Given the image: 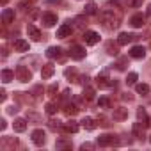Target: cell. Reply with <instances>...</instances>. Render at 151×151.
I'll use <instances>...</instances> for the list:
<instances>
[{
  "label": "cell",
  "instance_id": "cell-2",
  "mask_svg": "<svg viewBox=\"0 0 151 151\" xmlns=\"http://www.w3.org/2000/svg\"><path fill=\"white\" fill-rule=\"evenodd\" d=\"M16 78L20 80V82H23V84H27L29 80H32V73H30V69L27 68V66H23V64H20L18 68H16Z\"/></svg>",
  "mask_w": 151,
  "mask_h": 151
},
{
  "label": "cell",
  "instance_id": "cell-7",
  "mask_svg": "<svg viewBox=\"0 0 151 151\" xmlns=\"http://www.w3.org/2000/svg\"><path fill=\"white\" fill-rule=\"evenodd\" d=\"M144 124L139 121V123H133V126H132V135L135 137V139H140V140H144V137H146V133H144Z\"/></svg>",
  "mask_w": 151,
  "mask_h": 151
},
{
  "label": "cell",
  "instance_id": "cell-41",
  "mask_svg": "<svg viewBox=\"0 0 151 151\" xmlns=\"http://www.w3.org/2000/svg\"><path fill=\"white\" fill-rule=\"evenodd\" d=\"M98 105H100V107H109V105H110V101H109V98H100Z\"/></svg>",
  "mask_w": 151,
  "mask_h": 151
},
{
  "label": "cell",
  "instance_id": "cell-31",
  "mask_svg": "<svg viewBox=\"0 0 151 151\" xmlns=\"http://www.w3.org/2000/svg\"><path fill=\"white\" fill-rule=\"evenodd\" d=\"M84 100H86V101H93V100H94V89L86 87V89H84Z\"/></svg>",
  "mask_w": 151,
  "mask_h": 151
},
{
  "label": "cell",
  "instance_id": "cell-46",
  "mask_svg": "<svg viewBox=\"0 0 151 151\" xmlns=\"http://www.w3.org/2000/svg\"><path fill=\"white\" fill-rule=\"evenodd\" d=\"M0 94H2V96H0V100H2V101H6V100H7V94H6V91H4V89L0 91Z\"/></svg>",
  "mask_w": 151,
  "mask_h": 151
},
{
  "label": "cell",
  "instance_id": "cell-20",
  "mask_svg": "<svg viewBox=\"0 0 151 151\" xmlns=\"http://www.w3.org/2000/svg\"><path fill=\"white\" fill-rule=\"evenodd\" d=\"M144 55H146V48L144 46H133L130 50V57H133V59H144Z\"/></svg>",
  "mask_w": 151,
  "mask_h": 151
},
{
  "label": "cell",
  "instance_id": "cell-39",
  "mask_svg": "<svg viewBox=\"0 0 151 151\" xmlns=\"http://www.w3.org/2000/svg\"><path fill=\"white\" fill-rule=\"evenodd\" d=\"M126 62H128V59H126V57L119 59V60H117V64H116V66H117V69H121V71H123V69H126Z\"/></svg>",
  "mask_w": 151,
  "mask_h": 151
},
{
  "label": "cell",
  "instance_id": "cell-49",
  "mask_svg": "<svg viewBox=\"0 0 151 151\" xmlns=\"http://www.w3.org/2000/svg\"><path fill=\"white\" fill-rule=\"evenodd\" d=\"M2 4H7V0H2Z\"/></svg>",
  "mask_w": 151,
  "mask_h": 151
},
{
  "label": "cell",
  "instance_id": "cell-45",
  "mask_svg": "<svg viewBox=\"0 0 151 151\" xmlns=\"http://www.w3.org/2000/svg\"><path fill=\"white\" fill-rule=\"evenodd\" d=\"M7 128V123H6V119H2L0 121V130H6Z\"/></svg>",
  "mask_w": 151,
  "mask_h": 151
},
{
  "label": "cell",
  "instance_id": "cell-4",
  "mask_svg": "<svg viewBox=\"0 0 151 151\" xmlns=\"http://www.w3.org/2000/svg\"><path fill=\"white\" fill-rule=\"evenodd\" d=\"M96 86H98L100 89H107V87L116 86V82L109 78V75H107V73H101V75H98V77H96Z\"/></svg>",
  "mask_w": 151,
  "mask_h": 151
},
{
  "label": "cell",
  "instance_id": "cell-6",
  "mask_svg": "<svg viewBox=\"0 0 151 151\" xmlns=\"http://www.w3.org/2000/svg\"><path fill=\"white\" fill-rule=\"evenodd\" d=\"M84 41H86V45H96V43H100V34L98 32H94V30H86V34H84Z\"/></svg>",
  "mask_w": 151,
  "mask_h": 151
},
{
  "label": "cell",
  "instance_id": "cell-34",
  "mask_svg": "<svg viewBox=\"0 0 151 151\" xmlns=\"http://www.w3.org/2000/svg\"><path fill=\"white\" fill-rule=\"evenodd\" d=\"M110 2L119 7H132V0H110Z\"/></svg>",
  "mask_w": 151,
  "mask_h": 151
},
{
  "label": "cell",
  "instance_id": "cell-22",
  "mask_svg": "<svg viewBox=\"0 0 151 151\" xmlns=\"http://www.w3.org/2000/svg\"><path fill=\"white\" fill-rule=\"evenodd\" d=\"M27 32H29V37H30L32 41H39V39H41V32H39L37 27L29 25V27H27Z\"/></svg>",
  "mask_w": 151,
  "mask_h": 151
},
{
  "label": "cell",
  "instance_id": "cell-38",
  "mask_svg": "<svg viewBox=\"0 0 151 151\" xmlns=\"http://www.w3.org/2000/svg\"><path fill=\"white\" fill-rule=\"evenodd\" d=\"M34 2H37V0H22L18 7H20V9H25V7H30V6H32Z\"/></svg>",
  "mask_w": 151,
  "mask_h": 151
},
{
  "label": "cell",
  "instance_id": "cell-23",
  "mask_svg": "<svg viewBox=\"0 0 151 151\" xmlns=\"http://www.w3.org/2000/svg\"><path fill=\"white\" fill-rule=\"evenodd\" d=\"M137 117H139V121L144 124V126H149V119H147V114H146V109H142V107H139L137 109Z\"/></svg>",
  "mask_w": 151,
  "mask_h": 151
},
{
  "label": "cell",
  "instance_id": "cell-24",
  "mask_svg": "<svg viewBox=\"0 0 151 151\" xmlns=\"http://www.w3.org/2000/svg\"><path fill=\"white\" fill-rule=\"evenodd\" d=\"M14 71H11V69H2V82L4 84H9V82H13L14 80Z\"/></svg>",
  "mask_w": 151,
  "mask_h": 151
},
{
  "label": "cell",
  "instance_id": "cell-12",
  "mask_svg": "<svg viewBox=\"0 0 151 151\" xmlns=\"http://www.w3.org/2000/svg\"><path fill=\"white\" fill-rule=\"evenodd\" d=\"M112 117H114V121H124V119H128V109H124V107L114 109Z\"/></svg>",
  "mask_w": 151,
  "mask_h": 151
},
{
  "label": "cell",
  "instance_id": "cell-47",
  "mask_svg": "<svg viewBox=\"0 0 151 151\" xmlns=\"http://www.w3.org/2000/svg\"><path fill=\"white\" fill-rule=\"evenodd\" d=\"M16 110H18V109H16V107H9V109H7V112H9V114H14V112H16Z\"/></svg>",
  "mask_w": 151,
  "mask_h": 151
},
{
  "label": "cell",
  "instance_id": "cell-8",
  "mask_svg": "<svg viewBox=\"0 0 151 151\" xmlns=\"http://www.w3.org/2000/svg\"><path fill=\"white\" fill-rule=\"evenodd\" d=\"M0 146H2V149L9 151V149H14L18 146V139L16 137H4L2 142H0Z\"/></svg>",
  "mask_w": 151,
  "mask_h": 151
},
{
  "label": "cell",
  "instance_id": "cell-3",
  "mask_svg": "<svg viewBox=\"0 0 151 151\" xmlns=\"http://www.w3.org/2000/svg\"><path fill=\"white\" fill-rule=\"evenodd\" d=\"M98 146H101V147H107V146H117L119 144V139L117 137H114V135H110V133H103V135H100L98 137Z\"/></svg>",
  "mask_w": 151,
  "mask_h": 151
},
{
  "label": "cell",
  "instance_id": "cell-44",
  "mask_svg": "<svg viewBox=\"0 0 151 151\" xmlns=\"http://www.w3.org/2000/svg\"><path fill=\"white\" fill-rule=\"evenodd\" d=\"M121 98H123V100H128V101H132V100H133V96H132V94H130V93H128V94H126V93H124V94H123V96H121Z\"/></svg>",
  "mask_w": 151,
  "mask_h": 151
},
{
  "label": "cell",
  "instance_id": "cell-18",
  "mask_svg": "<svg viewBox=\"0 0 151 151\" xmlns=\"http://www.w3.org/2000/svg\"><path fill=\"white\" fill-rule=\"evenodd\" d=\"M78 128H80V126L75 123V121H68V123L62 124V132H66V133H77Z\"/></svg>",
  "mask_w": 151,
  "mask_h": 151
},
{
  "label": "cell",
  "instance_id": "cell-33",
  "mask_svg": "<svg viewBox=\"0 0 151 151\" xmlns=\"http://www.w3.org/2000/svg\"><path fill=\"white\" fill-rule=\"evenodd\" d=\"M48 128L55 132V130H62V124H60V121H55V119H50V121H48Z\"/></svg>",
  "mask_w": 151,
  "mask_h": 151
},
{
  "label": "cell",
  "instance_id": "cell-15",
  "mask_svg": "<svg viewBox=\"0 0 151 151\" xmlns=\"http://www.w3.org/2000/svg\"><path fill=\"white\" fill-rule=\"evenodd\" d=\"M13 20H14V9H4L2 11V23L9 25V23H13Z\"/></svg>",
  "mask_w": 151,
  "mask_h": 151
},
{
  "label": "cell",
  "instance_id": "cell-36",
  "mask_svg": "<svg viewBox=\"0 0 151 151\" xmlns=\"http://www.w3.org/2000/svg\"><path fill=\"white\" fill-rule=\"evenodd\" d=\"M45 109H46V114H50V116H53V114H57V110H59L55 103H48V105H46Z\"/></svg>",
  "mask_w": 151,
  "mask_h": 151
},
{
  "label": "cell",
  "instance_id": "cell-27",
  "mask_svg": "<svg viewBox=\"0 0 151 151\" xmlns=\"http://www.w3.org/2000/svg\"><path fill=\"white\" fill-rule=\"evenodd\" d=\"M55 147H57V149H71V140H68V139H59V140L55 142Z\"/></svg>",
  "mask_w": 151,
  "mask_h": 151
},
{
  "label": "cell",
  "instance_id": "cell-29",
  "mask_svg": "<svg viewBox=\"0 0 151 151\" xmlns=\"http://www.w3.org/2000/svg\"><path fill=\"white\" fill-rule=\"evenodd\" d=\"M64 112H66V116H75V114L78 112V107H77V105H73V103H68L66 109H64Z\"/></svg>",
  "mask_w": 151,
  "mask_h": 151
},
{
  "label": "cell",
  "instance_id": "cell-13",
  "mask_svg": "<svg viewBox=\"0 0 151 151\" xmlns=\"http://www.w3.org/2000/svg\"><path fill=\"white\" fill-rule=\"evenodd\" d=\"M71 32H73V29H71V25L69 23H62L59 29H57V37H60V39H64V37H68V36H71Z\"/></svg>",
  "mask_w": 151,
  "mask_h": 151
},
{
  "label": "cell",
  "instance_id": "cell-50",
  "mask_svg": "<svg viewBox=\"0 0 151 151\" xmlns=\"http://www.w3.org/2000/svg\"><path fill=\"white\" fill-rule=\"evenodd\" d=\"M149 142H151V137H149Z\"/></svg>",
  "mask_w": 151,
  "mask_h": 151
},
{
  "label": "cell",
  "instance_id": "cell-16",
  "mask_svg": "<svg viewBox=\"0 0 151 151\" xmlns=\"http://www.w3.org/2000/svg\"><path fill=\"white\" fill-rule=\"evenodd\" d=\"M130 25L135 27V29H140V27L144 25V14H140V13L133 14V16L130 18Z\"/></svg>",
  "mask_w": 151,
  "mask_h": 151
},
{
  "label": "cell",
  "instance_id": "cell-21",
  "mask_svg": "<svg viewBox=\"0 0 151 151\" xmlns=\"http://www.w3.org/2000/svg\"><path fill=\"white\" fill-rule=\"evenodd\" d=\"M13 128H14V132L22 133V132H25V130H27V121H25L23 117H18V119H14Z\"/></svg>",
  "mask_w": 151,
  "mask_h": 151
},
{
  "label": "cell",
  "instance_id": "cell-19",
  "mask_svg": "<svg viewBox=\"0 0 151 151\" xmlns=\"http://www.w3.org/2000/svg\"><path fill=\"white\" fill-rule=\"evenodd\" d=\"M46 57H48V59H60V57H62V50H60L59 46H50V48L46 50Z\"/></svg>",
  "mask_w": 151,
  "mask_h": 151
},
{
  "label": "cell",
  "instance_id": "cell-26",
  "mask_svg": "<svg viewBox=\"0 0 151 151\" xmlns=\"http://www.w3.org/2000/svg\"><path fill=\"white\" fill-rule=\"evenodd\" d=\"M84 13H86V14H89V16H93V14H96V13H98V6H96L94 2H89V4H86Z\"/></svg>",
  "mask_w": 151,
  "mask_h": 151
},
{
  "label": "cell",
  "instance_id": "cell-32",
  "mask_svg": "<svg viewBox=\"0 0 151 151\" xmlns=\"http://www.w3.org/2000/svg\"><path fill=\"white\" fill-rule=\"evenodd\" d=\"M137 78H139V75L135 71H132V73H128V77H126V84L133 86V84H137Z\"/></svg>",
  "mask_w": 151,
  "mask_h": 151
},
{
  "label": "cell",
  "instance_id": "cell-14",
  "mask_svg": "<svg viewBox=\"0 0 151 151\" xmlns=\"http://www.w3.org/2000/svg\"><path fill=\"white\" fill-rule=\"evenodd\" d=\"M53 71H55V66H53L52 62H48V64H43V69H41V77L46 80V78H50L52 75H53Z\"/></svg>",
  "mask_w": 151,
  "mask_h": 151
},
{
  "label": "cell",
  "instance_id": "cell-11",
  "mask_svg": "<svg viewBox=\"0 0 151 151\" xmlns=\"http://www.w3.org/2000/svg\"><path fill=\"white\" fill-rule=\"evenodd\" d=\"M32 142H34L36 146H43V144L46 142L45 132H43V130H34V132H32Z\"/></svg>",
  "mask_w": 151,
  "mask_h": 151
},
{
  "label": "cell",
  "instance_id": "cell-48",
  "mask_svg": "<svg viewBox=\"0 0 151 151\" xmlns=\"http://www.w3.org/2000/svg\"><path fill=\"white\" fill-rule=\"evenodd\" d=\"M50 4H60V0H48Z\"/></svg>",
  "mask_w": 151,
  "mask_h": 151
},
{
  "label": "cell",
  "instance_id": "cell-35",
  "mask_svg": "<svg viewBox=\"0 0 151 151\" xmlns=\"http://www.w3.org/2000/svg\"><path fill=\"white\" fill-rule=\"evenodd\" d=\"M64 75H66V78L75 80V77H77V69H75V68H68V69L64 71Z\"/></svg>",
  "mask_w": 151,
  "mask_h": 151
},
{
  "label": "cell",
  "instance_id": "cell-28",
  "mask_svg": "<svg viewBox=\"0 0 151 151\" xmlns=\"http://www.w3.org/2000/svg\"><path fill=\"white\" fill-rule=\"evenodd\" d=\"M117 46H119V45H114L112 41H109L107 46H105V48H107V53H110V55H117V53H119V48H117Z\"/></svg>",
  "mask_w": 151,
  "mask_h": 151
},
{
  "label": "cell",
  "instance_id": "cell-10",
  "mask_svg": "<svg viewBox=\"0 0 151 151\" xmlns=\"http://www.w3.org/2000/svg\"><path fill=\"white\" fill-rule=\"evenodd\" d=\"M135 39H137V36H135V34L121 32V34H119V37H117V45H119V46H124V45H128V43H132V41H135Z\"/></svg>",
  "mask_w": 151,
  "mask_h": 151
},
{
  "label": "cell",
  "instance_id": "cell-5",
  "mask_svg": "<svg viewBox=\"0 0 151 151\" xmlns=\"http://www.w3.org/2000/svg\"><path fill=\"white\" fill-rule=\"evenodd\" d=\"M69 57L75 59V60H82V59L86 57V48H82V46H78V45L71 46V50H69Z\"/></svg>",
  "mask_w": 151,
  "mask_h": 151
},
{
  "label": "cell",
  "instance_id": "cell-37",
  "mask_svg": "<svg viewBox=\"0 0 151 151\" xmlns=\"http://www.w3.org/2000/svg\"><path fill=\"white\" fill-rule=\"evenodd\" d=\"M75 23H77V27H80V29H84V27L87 25V20H86L84 16H77V18H75Z\"/></svg>",
  "mask_w": 151,
  "mask_h": 151
},
{
  "label": "cell",
  "instance_id": "cell-43",
  "mask_svg": "<svg viewBox=\"0 0 151 151\" xmlns=\"http://www.w3.org/2000/svg\"><path fill=\"white\" fill-rule=\"evenodd\" d=\"M142 2H144V0H132V7H139Z\"/></svg>",
  "mask_w": 151,
  "mask_h": 151
},
{
  "label": "cell",
  "instance_id": "cell-1",
  "mask_svg": "<svg viewBox=\"0 0 151 151\" xmlns=\"http://www.w3.org/2000/svg\"><path fill=\"white\" fill-rule=\"evenodd\" d=\"M100 20H101V23H103V27H105L107 30L117 29V27L121 25V14H119V13H116V11H112V9L103 11V13H101V16H100Z\"/></svg>",
  "mask_w": 151,
  "mask_h": 151
},
{
  "label": "cell",
  "instance_id": "cell-9",
  "mask_svg": "<svg viewBox=\"0 0 151 151\" xmlns=\"http://www.w3.org/2000/svg\"><path fill=\"white\" fill-rule=\"evenodd\" d=\"M41 22L45 23V27H53L55 23H57V14H53V13H43V16H41Z\"/></svg>",
  "mask_w": 151,
  "mask_h": 151
},
{
  "label": "cell",
  "instance_id": "cell-25",
  "mask_svg": "<svg viewBox=\"0 0 151 151\" xmlns=\"http://www.w3.org/2000/svg\"><path fill=\"white\" fill-rule=\"evenodd\" d=\"M82 126H84L86 130H89V132H91V130H94V128H96V121H94L93 117H84V119H82Z\"/></svg>",
  "mask_w": 151,
  "mask_h": 151
},
{
  "label": "cell",
  "instance_id": "cell-17",
  "mask_svg": "<svg viewBox=\"0 0 151 151\" xmlns=\"http://www.w3.org/2000/svg\"><path fill=\"white\" fill-rule=\"evenodd\" d=\"M13 46H14V50L16 52H29V41H25V39H14V43H13Z\"/></svg>",
  "mask_w": 151,
  "mask_h": 151
},
{
  "label": "cell",
  "instance_id": "cell-42",
  "mask_svg": "<svg viewBox=\"0 0 151 151\" xmlns=\"http://www.w3.org/2000/svg\"><path fill=\"white\" fill-rule=\"evenodd\" d=\"M80 149H82V151H86V149H94V144H91V142H84V144L80 146Z\"/></svg>",
  "mask_w": 151,
  "mask_h": 151
},
{
  "label": "cell",
  "instance_id": "cell-40",
  "mask_svg": "<svg viewBox=\"0 0 151 151\" xmlns=\"http://www.w3.org/2000/svg\"><path fill=\"white\" fill-rule=\"evenodd\" d=\"M57 89H59V87H57V84H52V86L48 87V91H46V93H48V96H55V94H57Z\"/></svg>",
  "mask_w": 151,
  "mask_h": 151
},
{
  "label": "cell",
  "instance_id": "cell-30",
  "mask_svg": "<svg viewBox=\"0 0 151 151\" xmlns=\"http://www.w3.org/2000/svg\"><path fill=\"white\" fill-rule=\"evenodd\" d=\"M135 91L139 94H147L149 93V86L147 84H135Z\"/></svg>",
  "mask_w": 151,
  "mask_h": 151
}]
</instances>
